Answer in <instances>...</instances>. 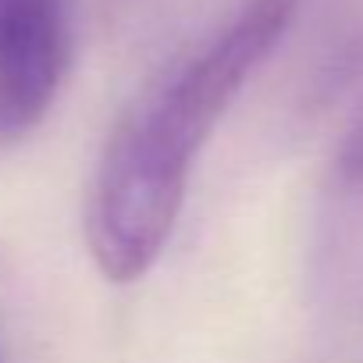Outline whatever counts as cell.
I'll return each instance as SVG.
<instances>
[{"label": "cell", "instance_id": "1", "mask_svg": "<svg viewBox=\"0 0 363 363\" xmlns=\"http://www.w3.org/2000/svg\"><path fill=\"white\" fill-rule=\"evenodd\" d=\"M303 0H242L118 118L96 160L86 242L114 285L139 281L164 253L211 132L292 29Z\"/></svg>", "mask_w": 363, "mask_h": 363}, {"label": "cell", "instance_id": "2", "mask_svg": "<svg viewBox=\"0 0 363 363\" xmlns=\"http://www.w3.org/2000/svg\"><path fill=\"white\" fill-rule=\"evenodd\" d=\"M68 61V0H0V146L26 139L50 114Z\"/></svg>", "mask_w": 363, "mask_h": 363}]
</instances>
